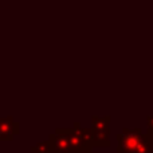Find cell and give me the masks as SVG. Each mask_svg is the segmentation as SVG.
Returning <instances> with one entry per match:
<instances>
[{"instance_id": "cell-1", "label": "cell", "mask_w": 153, "mask_h": 153, "mask_svg": "<svg viewBox=\"0 0 153 153\" xmlns=\"http://www.w3.org/2000/svg\"><path fill=\"white\" fill-rule=\"evenodd\" d=\"M143 136V130L141 128H136V129H128L124 128L121 133L116 136L118 145L116 148L117 153H133L134 149L137 148L138 143Z\"/></svg>"}, {"instance_id": "cell-2", "label": "cell", "mask_w": 153, "mask_h": 153, "mask_svg": "<svg viewBox=\"0 0 153 153\" xmlns=\"http://www.w3.org/2000/svg\"><path fill=\"white\" fill-rule=\"evenodd\" d=\"M70 128H56L55 132L51 133L48 137L51 152L54 153H70L69 149V134Z\"/></svg>"}, {"instance_id": "cell-3", "label": "cell", "mask_w": 153, "mask_h": 153, "mask_svg": "<svg viewBox=\"0 0 153 153\" xmlns=\"http://www.w3.org/2000/svg\"><path fill=\"white\" fill-rule=\"evenodd\" d=\"M20 125L13 120V117H1L0 121V141H11L13 136L19 134Z\"/></svg>"}, {"instance_id": "cell-4", "label": "cell", "mask_w": 153, "mask_h": 153, "mask_svg": "<svg viewBox=\"0 0 153 153\" xmlns=\"http://www.w3.org/2000/svg\"><path fill=\"white\" fill-rule=\"evenodd\" d=\"M73 129L76 132L82 141L85 151H93V129L91 128H82L78 121L73 124Z\"/></svg>"}, {"instance_id": "cell-5", "label": "cell", "mask_w": 153, "mask_h": 153, "mask_svg": "<svg viewBox=\"0 0 153 153\" xmlns=\"http://www.w3.org/2000/svg\"><path fill=\"white\" fill-rule=\"evenodd\" d=\"M109 134H110V130L93 129V146H110L111 143L109 140Z\"/></svg>"}, {"instance_id": "cell-6", "label": "cell", "mask_w": 153, "mask_h": 153, "mask_svg": "<svg viewBox=\"0 0 153 153\" xmlns=\"http://www.w3.org/2000/svg\"><path fill=\"white\" fill-rule=\"evenodd\" d=\"M67 138H69V149L70 152L73 153H78V152H85V148L82 145V141L79 138V136L76 134V132L73 128H70L69 134H67Z\"/></svg>"}, {"instance_id": "cell-7", "label": "cell", "mask_w": 153, "mask_h": 153, "mask_svg": "<svg viewBox=\"0 0 153 153\" xmlns=\"http://www.w3.org/2000/svg\"><path fill=\"white\" fill-rule=\"evenodd\" d=\"M133 153H153V146L146 141L144 133H143V136H141V140H140V143H138L137 148L134 149Z\"/></svg>"}, {"instance_id": "cell-8", "label": "cell", "mask_w": 153, "mask_h": 153, "mask_svg": "<svg viewBox=\"0 0 153 153\" xmlns=\"http://www.w3.org/2000/svg\"><path fill=\"white\" fill-rule=\"evenodd\" d=\"M31 152L32 153H51V148H50L48 140L40 141V143L36 144V145L31 146Z\"/></svg>"}, {"instance_id": "cell-9", "label": "cell", "mask_w": 153, "mask_h": 153, "mask_svg": "<svg viewBox=\"0 0 153 153\" xmlns=\"http://www.w3.org/2000/svg\"><path fill=\"white\" fill-rule=\"evenodd\" d=\"M144 136H145L146 141L153 146V128H148V130H146V133Z\"/></svg>"}, {"instance_id": "cell-10", "label": "cell", "mask_w": 153, "mask_h": 153, "mask_svg": "<svg viewBox=\"0 0 153 153\" xmlns=\"http://www.w3.org/2000/svg\"><path fill=\"white\" fill-rule=\"evenodd\" d=\"M146 122H148V128H153V116L146 117Z\"/></svg>"}, {"instance_id": "cell-11", "label": "cell", "mask_w": 153, "mask_h": 153, "mask_svg": "<svg viewBox=\"0 0 153 153\" xmlns=\"http://www.w3.org/2000/svg\"><path fill=\"white\" fill-rule=\"evenodd\" d=\"M78 153H97V152H93V151H85V152H78Z\"/></svg>"}, {"instance_id": "cell-12", "label": "cell", "mask_w": 153, "mask_h": 153, "mask_svg": "<svg viewBox=\"0 0 153 153\" xmlns=\"http://www.w3.org/2000/svg\"><path fill=\"white\" fill-rule=\"evenodd\" d=\"M0 121H1V117H0Z\"/></svg>"}]
</instances>
